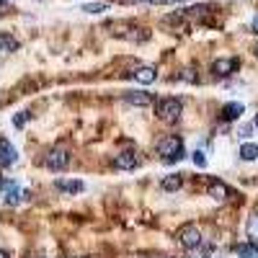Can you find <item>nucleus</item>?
I'll return each mask as SVG.
<instances>
[{"label":"nucleus","instance_id":"25","mask_svg":"<svg viewBox=\"0 0 258 258\" xmlns=\"http://www.w3.org/2000/svg\"><path fill=\"white\" fill-rule=\"evenodd\" d=\"M251 31H253V34H258V13L253 16V21H251Z\"/></svg>","mask_w":258,"mask_h":258},{"label":"nucleus","instance_id":"30","mask_svg":"<svg viewBox=\"0 0 258 258\" xmlns=\"http://www.w3.org/2000/svg\"><path fill=\"white\" fill-rule=\"evenodd\" d=\"M0 5H8V0H0Z\"/></svg>","mask_w":258,"mask_h":258},{"label":"nucleus","instance_id":"11","mask_svg":"<svg viewBox=\"0 0 258 258\" xmlns=\"http://www.w3.org/2000/svg\"><path fill=\"white\" fill-rule=\"evenodd\" d=\"M209 196L212 199H215V201H225L227 196H230V191H227V186H225V183L222 181H215V183H212V186H209Z\"/></svg>","mask_w":258,"mask_h":258},{"label":"nucleus","instance_id":"16","mask_svg":"<svg viewBox=\"0 0 258 258\" xmlns=\"http://www.w3.org/2000/svg\"><path fill=\"white\" fill-rule=\"evenodd\" d=\"M18 49V42L13 39L11 34H0V52L3 54H11V52H16Z\"/></svg>","mask_w":258,"mask_h":258},{"label":"nucleus","instance_id":"27","mask_svg":"<svg viewBox=\"0 0 258 258\" xmlns=\"http://www.w3.org/2000/svg\"><path fill=\"white\" fill-rule=\"evenodd\" d=\"M137 3H160V0H137Z\"/></svg>","mask_w":258,"mask_h":258},{"label":"nucleus","instance_id":"3","mask_svg":"<svg viewBox=\"0 0 258 258\" xmlns=\"http://www.w3.org/2000/svg\"><path fill=\"white\" fill-rule=\"evenodd\" d=\"M158 147V152L163 155V160H168V158H176V155H186L183 152V140L178 134H168V137H163V140L155 145Z\"/></svg>","mask_w":258,"mask_h":258},{"label":"nucleus","instance_id":"8","mask_svg":"<svg viewBox=\"0 0 258 258\" xmlns=\"http://www.w3.org/2000/svg\"><path fill=\"white\" fill-rule=\"evenodd\" d=\"M124 101H127L129 106H137V108L152 106V96L145 93V90H129V93H124Z\"/></svg>","mask_w":258,"mask_h":258},{"label":"nucleus","instance_id":"21","mask_svg":"<svg viewBox=\"0 0 258 258\" xmlns=\"http://www.w3.org/2000/svg\"><path fill=\"white\" fill-rule=\"evenodd\" d=\"M253 127H256V124H243L240 129H237V137H240V140H251V134H253Z\"/></svg>","mask_w":258,"mask_h":258},{"label":"nucleus","instance_id":"22","mask_svg":"<svg viewBox=\"0 0 258 258\" xmlns=\"http://www.w3.org/2000/svg\"><path fill=\"white\" fill-rule=\"evenodd\" d=\"M191 158H194V165H199V168H204V165H207V158H204V152H201V150H196Z\"/></svg>","mask_w":258,"mask_h":258},{"label":"nucleus","instance_id":"7","mask_svg":"<svg viewBox=\"0 0 258 258\" xmlns=\"http://www.w3.org/2000/svg\"><path fill=\"white\" fill-rule=\"evenodd\" d=\"M137 165H140V160H137V155L132 150L114 155V168H119V171H134Z\"/></svg>","mask_w":258,"mask_h":258},{"label":"nucleus","instance_id":"9","mask_svg":"<svg viewBox=\"0 0 258 258\" xmlns=\"http://www.w3.org/2000/svg\"><path fill=\"white\" fill-rule=\"evenodd\" d=\"M243 111H245V106L237 104V101H233V104H225L222 106L219 116H222V122H237V119L243 116Z\"/></svg>","mask_w":258,"mask_h":258},{"label":"nucleus","instance_id":"10","mask_svg":"<svg viewBox=\"0 0 258 258\" xmlns=\"http://www.w3.org/2000/svg\"><path fill=\"white\" fill-rule=\"evenodd\" d=\"M132 75H134L137 83H142V86H150V83L158 80V72H155V67H137Z\"/></svg>","mask_w":258,"mask_h":258},{"label":"nucleus","instance_id":"1","mask_svg":"<svg viewBox=\"0 0 258 258\" xmlns=\"http://www.w3.org/2000/svg\"><path fill=\"white\" fill-rule=\"evenodd\" d=\"M181 111H183V104L178 98H160L158 101V106H155V114H158V119H163V122H168V124H173V122H178L181 119Z\"/></svg>","mask_w":258,"mask_h":258},{"label":"nucleus","instance_id":"6","mask_svg":"<svg viewBox=\"0 0 258 258\" xmlns=\"http://www.w3.org/2000/svg\"><path fill=\"white\" fill-rule=\"evenodd\" d=\"M18 163V152L16 147L5 140V137H0V168H11V165Z\"/></svg>","mask_w":258,"mask_h":258},{"label":"nucleus","instance_id":"14","mask_svg":"<svg viewBox=\"0 0 258 258\" xmlns=\"http://www.w3.org/2000/svg\"><path fill=\"white\" fill-rule=\"evenodd\" d=\"M237 155H240V160H256L258 158V145L256 142H243L240 145V150H237Z\"/></svg>","mask_w":258,"mask_h":258},{"label":"nucleus","instance_id":"12","mask_svg":"<svg viewBox=\"0 0 258 258\" xmlns=\"http://www.w3.org/2000/svg\"><path fill=\"white\" fill-rule=\"evenodd\" d=\"M181 183H183L181 173H171V176H165V178L160 181V189H163V191H178Z\"/></svg>","mask_w":258,"mask_h":258},{"label":"nucleus","instance_id":"13","mask_svg":"<svg viewBox=\"0 0 258 258\" xmlns=\"http://www.w3.org/2000/svg\"><path fill=\"white\" fill-rule=\"evenodd\" d=\"M54 186H57L60 191H64V194H80L83 189H86V186H83V181H54Z\"/></svg>","mask_w":258,"mask_h":258},{"label":"nucleus","instance_id":"23","mask_svg":"<svg viewBox=\"0 0 258 258\" xmlns=\"http://www.w3.org/2000/svg\"><path fill=\"white\" fill-rule=\"evenodd\" d=\"M207 11H209L207 5H191V8H189V16H204Z\"/></svg>","mask_w":258,"mask_h":258},{"label":"nucleus","instance_id":"17","mask_svg":"<svg viewBox=\"0 0 258 258\" xmlns=\"http://www.w3.org/2000/svg\"><path fill=\"white\" fill-rule=\"evenodd\" d=\"M245 235L251 237V243H258V215H251L245 222Z\"/></svg>","mask_w":258,"mask_h":258},{"label":"nucleus","instance_id":"19","mask_svg":"<svg viewBox=\"0 0 258 258\" xmlns=\"http://www.w3.org/2000/svg\"><path fill=\"white\" fill-rule=\"evenodd\" d=\"M127 39L129 42H145V39H150V34H147L145 29H137L134 34H127Z\"/></svg>","mask_w":258,"mask_h":258},{"label":"nucleus","instance_id":"24","mask_svg":"<svg viewBox=\"0 0 258 258\" xmlns=\"http://www.w3.org/2000/svg\"><path fill=\"white\" fill-rule=\"evenodd\" d=\"M13 124H16L18 129H21V127L26 124V114H16V119H13Z\"/></svg>","mask_w":258,"mask_h":258},{"label":"nucleus","instance_id":"4","mask_svg":"<svg viewBox=\"0 0 258 258\" xmlns=\"http://www.w3.org/2000/svg\"><path fill=\"white\" fill-rule=\"evenodd\" d=\"M47 168H52V171H64L70 165V152L64 150V147H54V150H49L47 152Z\"/></svg>","mask_w":258,"mask_h":258},{"label":"nucleus","instance_id":"18","mask_svg":"<svg viewBox=\"0 0 258 258\" xmlns=\"http://www.w3.org/2000/svg\"><path fill=\"white\" fill-rule=\"evenodd\" d=\"M80 11H83V13H90V16H93V13H104V11H108V3H101V0H90V3H86V5L80 8Z\"/></svg>","mask_w":258,"mask_h":258},{"label":"nucleus","instance_id":"2","mask_svg":"<svg viewBox=\"0 0 258 258\" xmlns=\"http://www.w3.org/2000/svg\"><path fill=\"white\" fill-rule=\"evenodd\" d=\"M176 240L181 243V248H186V251H194V248L201 245V230H199L196 225H183V227H178Z\"/></svg>","mask_w":258,"mask_h":258},{"label":"nucleus","instance_id":"15","mask_svg":"<svg viewBox=\"0 0 258 258\" xmlns=\"http://www.w3.org/2000/svg\"><path fill=\"white\" fill-rule=\"evenodd\" d=\"M237 258H258V243H240L235 248Z\"/></svg>","mask_w":258,"mask_h":258},{"label":"nucleus","instance_id":"5","mask_svg":"<svg viewBox=\"0 0 258 258\" xmlns=\"http://www.w3.org/2000/svg\"><path fill=\"white\" fill-rule=\"evenodd\" d=\"M237 70V60L235 57H219L212 62V72H215V78H227L233 75V72Z\"/></svg>","mask_w":258,"mask_h":258},{"label":"nucleus","instance_id":"26","mask_svg":"<svg viewBox=\"0 0 258 258\" xmlns=\"http://www.w3.org/2000/svg\"><path fill=\"white\" fill-rule=\"evenodd\" d=\"M163 5H173V3H178V0H160Z\"/></svg>","mask_w":258,"mask_h":258},{"label":"nucleus","instance_id":"31","mask_svg":"<svg viewBox=\"0 0 258 258\" xmlns=\"http://www.w3.org/2000/svg\"><path fill=\"white\" fill-rule=\"evenodd\" d=\"M256 57H258V47H256Z\"/></svg>","mask_w":258,"mask_h":258},{"label":"nucleus","instance_id":"29","mask_svg":"<svg viewBox=\"0 0 258 258\" xmlns=\"http://www.w3.org/2000/svg\"><path fill=\"white\" fill-rule=\"evenodd\" d=\"M253 124H256V129H258V114H256V119H253Z\"/></svg>","mask_w":258,"mask_h":258},{"label":"nucleus","instance_id":"28","mask_svg":"<svg viewBox=\"0 0 258 258\" xmlns=\"http://www.w3.org/2000/svg\"><path fill=\"white\" fill-rule=\"evenodd\" d=\"M0 258H8V253H5V251H0Z\"/></svg>","mask_w":258,"mask_h":258},{"label":"nucleus","instance_id":"20","mask_svg":"<svg viewBox=\"0 0 258 258\" xmlns=\"http://www.w3.org/2000/svg\"><path fill=\"white\" fill-rule=\"evenodd\" d=\"M181 80H186V83H199V75L194 72L191 67H186V70H181V75H178Z\"/></svg>","mask_w":258,"mask_h":258}]
</instances>
